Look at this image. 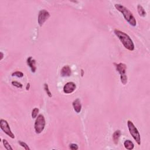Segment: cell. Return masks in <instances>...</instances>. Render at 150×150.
Segmentation results:
<instances>
[{
  "instance_id": "7a4b0ae2",
  "label": "cell",
  "mask_w": 150,
  "mask_h": 150,
  "mask_svg": "<svg viewBox=\"0 0 150 150\" xmlns=\"http://www.w3.org/2000/svg\"><path fill=\"white\" fill-rule=\"evenodd\" d=\"M115 8L119 11L122 13L126 21L130 23L132 27H136L137 25L136 19L134 17L132 13L130 11L121 4H115Z\"/></svg>"
},
{
  "instance_id": "ba28073f",
  "label": "cell",
  "mask_w": 150,
  "mask_h": 150,
  "mask_svg": "<svg viewBox=\"0 0 150 150\" xmlns=\"http://www.w3.org/2000/svg\"><path fill=\"white\" fill-rule=\"evenodd\" d=\"M114 65L116 66V70L120 73V75H125L126 69H127V66L123 63H120V64H114Z\"/></svg>"
},
{
  "instance_id": "8fae6325",
  "label": "cell",
  "mask_w": 150,
  "mask_h": 150,
  "mask_svg": "<svg viewBox=\"0 0 150 150\" xmlns=\"http://www.w3.org/2000/svg\"><path fill=\"white\" fill-rule=\"evenodd\" d=\"M72 106L74 108V110L77 113H79L82 110V104L79 99H76L73 101Z\"/></svg>"
},
{
  "instance_id": "8992f818",
  "label": "cell",
  "mask_w": 150,
  "mask_h": 150,
  "mask_svg": "<svg viewBox=\"0 0 150 150\" xmlns=\"http://www.w3.org/2000/svg\"><path fill=\"white\" fill-rule=\"evenodd\" d=\"M50 17V14L48 11H47L45 10H41L39 12L38 18V22L39 25L40 27H42L45 22L49 19Z\"/></svg>"
},
{
  "instance_id": "5b68a950",
  "label": "cell",
  "mask_w": 150,
  "mask_h": 150,
  "mask_svg": "<svg viewBox=\"0 0 150 150\" xmlns=\"http://www.w3.org/2000/svg\"><path fill=\"white\" fill-rule=\"evenodd\" d=\"M0 128L3 130L4 133L6 134L11 138H14L15 136L12 133V132L10 127V125L7 121L4 119H1L0 120Z\"/></svg>"
},
{
  "instance_id": "3957f363",
  "label": "cell",
  "mask_w": 150,
  "mask_h": 150,
  "mask_svg": "<svg viewBox=\"0 0 150 150\" xmlns=\"http://www.w3.org/2000/svg\"><path fill=\"white\" fill-rule=\"evenodd\" d=\"M127 125L129 128V131L130 134L131 135L132 138L134 139V140L136 141L138 145L141 144V137L140 132L137 129L136 126L134 125L133 123L131 121L129 120L127 121Z\"/></svg>"
},
{
  "instance_id": "44dd1931",
  "label": "cell",
  "mask_w": 150,
  "mask_h": 150,
  "mask_svg": "<svg viewBox=\"0 0 150 150\" xmlns=\"http://www.w3.org/2000/svg\"><path fill=\"white\" fill-rule=\"evenodd\" d=\"M12 84L14 86L16 87L17 88H19V89H21L22 88L23 85L21 83H19L18 82H17V81H12Z\"/></svg>"
},
{
  "instance_id": "ac0fdd59",
  "label": "cell",
  "mask_w": 150,
  "mask_h": 150,
  "mask_svg": "<svg viewBox=\"0 0 150 150\" xmlns=\"http://www.w3.org/2000/svg\"><path fill=\"white\" fill-rule=\"evenodd\" d=\"M44 89H45V92H46V93H47V94L48 95V96L49 97H52V95L51 92H50V90H49L48 84H46V83H45L44 84Z\"/></svg>"
},
{
  "instance_id": "4fadbf2b",
  "label": "cell",
  "mask_w": 150,
  "mask_h": 150,
  "mask_svg": "<svg viewBox=\"0 0 150 150\" xmlns=\"http://www.w3.org/2000/svg\"><path fill=\"white\" fill-rule=\"evenodd\" d=\"M124 147L127 149L129 150H131L134 148V143L132 142L131 140H125L124 143Z\"/></svg>"
},
{
  "instance_id": "9c48e42d",
  "label": "cell",
  "mask_w": 150,
  "mask_h": 150,
  "mask_svg": "<svg viewBox=\"0 0 150 150\" xmlns=\"http://www.w3.org/2000/svg\"><path fill=\"white\" fill-rule=\"evenodd\" d=\"M27 65L30 67L31 69V72L32 73H35L36 70V60L33 59V58L30 56L28 58L27 60Z\"/></svg>"
},
{
  "instance_id": "ffe728a7",
  "label": "cell",
  "mask_w": 150,
  "mask_h": 150,
  "mask_svg": "<svg viewBox=\"0 0 150 150\" xmlns=\"http://www.w3.org/2000/svg\"><path fill=\"white\" fill-rule=\"evenodd\" d=\"M18 143L19 144V145H20L22 147H23L25 149H26V150L31 149H30V148L28 147V145L26 144L25 143L22 142V141H18Z\"/></svg>"
},
{
  "instance_id": "d6986e66",
  "label": "cell",
  "mask_w": 150,
  "mask_h": 150,
  "mask_svg": "<svg viewBox=\"0 0 150 150\" xmlns=\"http://www.w3.org/2000/svg\"><path fill=\"white\" fill-rule=\"evenodd\" d=\"M120 79H121V82L124 85L127 84V76L125 75H120Z\"/></svg>"
},
{
  "instance_id": "603a6c76",
  "label": "cell",
  "mask_w": 150,
  "mask_h": 150,
  "mask_svg": "<svg viewBox=\"0 0 150 150\" xmlns=\"http://www.w3.org/2000/svg\"><path fill=\"white\" fill-rule=\"evenodd\" d=\"M29 88H30V84L29 83H28L27 86H26V90H29Z\"/></svg>"
},
{
  "instance_id": "5bb4252c",
  "label": "cell",
  "mask_w": 150,
  "mask_h": 150,
  "mask_svg": "<svg viewBox=\"0 0 150 150\" xmlns=\"http://www.w3.org/2000/svg\"><path fill=\"white\" fill-rule=\"evenodd\" d=\"M137 10H138L139 15H140V17H145V16H146V15H147L146 11H145L144 8H143L141 5H140V4L138 5V6H137Z\"/></svg>"
},
{
  "instance_id": "2e32d148",
  "label": "cell",
  "mask_w": 150,
  "mask_h": 150,
  "mask_svg": "<svg viewBox=\"0 0 150 150\" xmlns=\"http://www.w3.org/2000/svg\"><path fill=\"white\" fill-rule=\"evenodd\" d=\"M39 112H40V110H39L38 108H35L33 109L32 112V119H35L38 116V114L39 113Z\"/></svg>"
},
{
  "instance_id": "e0dca14e",
  "label": "cell",
  "mask_w": 150,
  "mask_h": 150,
  "mask_svg": "<svg viewBox=\"0 0 150 150\" xmlns=\"http://www.w3.org/2000/svg\"><path fill=\"white\" fill-rule=\"evenodd\" d=\"M12 76H16L17 77H22L23 76V73L20 71H17L12 74Z\"/></svg>"
},
{
  "instance_id": "9a60e30c",
  "label": "cell",
  "mask_w": 150,
  "mask_h": 150,
  "mask_svg": "<svg viewBox=\"0 0 150 150\" xmlns=\"http://www.w3.org/2000/svg\"><path fill=\"white\" fill-rule=\"evenodd\" d=\"M3 144L4 145V147H5V148L8 149V150H12L13 148L11 146V145L9 144V143L8 142L7 140H5V139H3Z\"/></svg>"
},
{
  "instance_id": "cb8c5ba5",
  "label": "cell",
  "mask_w": 150,
  "mask_h": 150,
  "mask_svg": "<svg viewBox=\"0 0 150 150\" xmlns=\"http://www.w3.org/2000/svg\"><path fill=\"white\" fill-rule=\"evenodd\" d=\"M1 59H0V60H2L3 59V56H4V55H3V52H1Z\"/></svg>"
},
{
  "instance_id": "277c9868",
  "label": "cell",
  "mask_w": 150,
  "mask_h": 150,
  "mask_svg": "<svg viewBox=\"0 0 150 150\" xmlns=\"http://www.w3.org/2000/svg\"><path fill=\"white\" fill-rule=\"evenodd\" d=\"M46 125L45 119L44 116L42 114H40L36 117V119L35 122L34 128L36 134H40L44 130Z\"/></svg>"
},
{
  "instance_id": "7402d4cb",
  "label": "cell",
  "mask_w": 150,
  "mask_h": 150,
  "mask_svg": "<svg viewBox=\"0 0 150 150\" xmlns=\"http://www.w3.org/2000/svg\"><path fill=\"white\" fill-rule=\"evenodd\" d=\"M69 148L72 150H77L79 148L78 145L76 144H70L69 145Z\"/></svg>"
},
{
  "instance_id": "7c38bea8",
  "label": "cell",
  "mask_w": 150,
  "mask_h": 150,
  "mask_svg": "<svg viewBox=\"0 0 150 150\" xmlns=\"http://www.w3.org/2000/svg\"><path fill=\"white\" fill-rule=\"evenodd\" d=\"M121 136V131L120 130H117V131L114 132L113 135V141L115 144H117L119 143V138Z\"/></svg>"
},
{
  "instance_id": "6da1fadb",
  "label": "cell",
  "mask_w": 150,
  "mask_h": 150,
  "mask_svg": "<svg viewBox=\"0 0 150 150\" xmlns=\"http://www.w3.org/2000/svg\"><path fill=\"white\" fill-rule=\"evenodd\" d=\"M114 32L126 49L130 51H134V44L133 41L127 34L117 29H115Z\"/></svg>"
},
{
  "instance_id": "30bf717a",
  "label": "cell",
  "mask_w": 150,
  "mask_h": 150,
  "mask_svg": "<svg viewBox=\"0 0 150 150\" xmlns=\"http://www.w3.org/2000/svg\"><path fill=\"white\" fill-rule=\"evenodd\" d=\"M72 70L70 67L68 65H66L62 67L60 75L62 77H69L71 76Z\"/></svg>"
},
{
  "instance_id": "52a82bcc",
  "label": "cell",
  "mask_w": 150,
  "mask_h": 150,
  "mask_svg": "<svg viewBox=\"0 0 150 150\" xmlns=\"http://www.w3.org/2000/svg\"><path fill=\"white\" fill-rule=\"evenodd\" d=\"M76 88V85L74 82H67L64 87V92L66 94H71L75 90Z\"/></svg>"
}]
</instances>
